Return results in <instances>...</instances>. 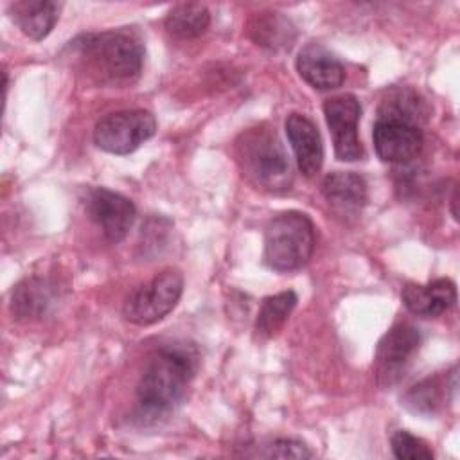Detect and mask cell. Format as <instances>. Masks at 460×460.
<instances>
[{
	"mask_svg": "<svg viewBox=\"0 0 460 460\" xmlns=\"http://www.w3.org/2000/svg\"><path fill=\"white\" fill-rule=\"evenodd\" d=\"M199 354L189 343H167L149 354L137 385L142 413L151 417L172 411L196 376Z\"/></svg>",
	"mask_w": 460,
	"mask_h": 460,
	"instance_id": "obj_1",
	"label": "cell"
},
{
	"mask_svg": "<svg viewBox=\"0 0 460 460\" xmlns=\"http://www.w3.org/2000/svg\"><path fill=\"white\" fill-rule=\"evenodd\" d=\"M235 160L244 178L257 189L286 192L293 183L288 153L270 126H257L243 131L235 140Z\"/></svg>",
	"mask_w": 460,
	"mask_h": 460,
	"instance_id": "obj_2",
	"label": "cell"
},
{
	"mask_svg": "<svg viewBox=\"0 0 460 460\" xmlns=\"http://www.w3.org/2000/svg\"><path fill=\"white\" fill-rule=\"evenodd\" d=\"M314 250V225L309 216L289 210L273 217L264 232V262L275 271L302 268Z\"/></svg>",
	"mask_w": 460,
	"mask_h": 460,
	"instance_id": "obj_3",
	"label": "cell"
},
{
	"mask_svg": "<svg viewBox=\"0 0 460 460\" xmlns=\"http://www.w3.org/2000/svg\"><path fill=\"white\" fill-rule=\"evenodd\" d=\"M77 47L86 63L106 79L131 81L142 70L144 47L128 32L104 31L86 34Z\"/></svg>",
	"mask_w": 460,
	"mask_h": 460,
	"instance_id": "obj_4",
	"label": "cell"
},
{
	"mask_svg": "<svg viewBox=\"0 0 460 460\" xmlns=\"http://www.w3.org/2000/svg\"><path fill=\"white\" fill-rule=\"evenodd\" d=\"M183 293V275L178 270L167 268L147 284L128 295L122 314L137 325H151L169 314Z\"/></svg>",
	"mask_w": 460,
	"mask_h": 460,
	"instance_id": "obj_5",
	"label": "cell"
},
{
	"mask_svg": "<svg viewBox=\"0 0 460 460\" xmlns=\"http://www.w3.org/2000/svg\"><path fill=\"white\" fill-rule=\"evenodd\" d=\"M156 131L153 113L146 110H122L104 115L93 128V142L106 153L129 155Z\"/></svg>",
	"mask_w": 460,
	"mask_h": 460,
	"instance_id": "obj_6",
	"label": "cell"
},
{
	"mask_svg": "<svg viewBox=\"0 0 460 460\" xmlns=\"http://www.w3.org/2000/svg\"><path fill=\"white\" fill-rule=\"evenodd\" d=\"M323 115L332 135L334 155L341 162H356L365 156V149L358 137V120L361 106L356 95H334L323 102Z\"/></svg>",
	"mask_w": 460,
	"mask_h": 460,
	"instance_id": "obj_7",
	"label": "cell"
},
{
	"mask_svg": "<svg viewBox=\"0 0 460 460\" xmlns=\"http://www.w3.org/2000/svg\"><path fill=\"white\" fill-rule=\"evenodd\" d=\"M420 332L411 323L394 325L377 343L376 365L377 379L383 386L394 385L420 347Z\"/></svg>",
	"mask_w": 460,
	"mask_h": 460,
	"instance_id": "obj_8",
	"label": "cell"
},
{
	"mask_svg": "<svg viewBox=\"0 0 460 460\" xmlns=\"http://www.w3.org/2000/svg\"><path fill=\"white\" fill-rule=\"evenodd\" d=\"M86 214L108 241L119 243L133 226L137 210L129 198L104 187H95L86 196Z\"/></svg>",
	"mask_w": 460,
	"mask_h": 460,
	"instance_id": "obj_9",
	"label": "cell"
},
{
	"mask_svg": "<svg viewBox=\"0 0 460 460\" xmlns=\"http://www.w3.org/2000/svg\"><path fill=\"white\" fill-rule=\"evenodd\" d=\"M374 149L383 162L388 164H404L415 158L424 144V137L419 126L395 120V119H379L372 129Z\"/></svg>",
	"mask_w": 460,
	"mask_h": 460,
	"instance_id": "obj_10",
	"label": "cell"
},
{
	"mask_svg": "<svg viewBox=\"0 0 460 460\" xmlns=\"http://www.w3.org/2000/svg\"><path fill=\"white\" fill-rule=\"evenodd\" d=\"M286 135L296 156L300 172L307 178L314 176L323 162V144L314 122L305 115L291 113L286 119Z\"/></svg>",
	"mask_w": 460,
	"mask_h": 460,
	"instance_id": "obj_11",
	"label": "cell"
},
{
	"mask_svg": "<svg viewBox=\"0 0 460 460\" xmlns=\"http://www.w3.org/2000/svg\"><path fill=\"white\" fill-rule=\"evenodd\" d=\"M296 70L300 77L316 90H332L345 81V68L320 43H307L296 56Z\"/></svg>",
	"mask_w": 460,
	"mask_h": 460,
	"instance_id": "obj_12",
	"label": "cell"
},
{
	"mask_svg": "<svg viewBox=\"0 0 460 460\" xmlns=\"http://www.w3.org/2000/svg\"><path fill=\"white\" fill-rule=\"evenodd\" d=\"M406 309L422 318H435L456 302V288L449 279H435L428 284H406L401 291Z\"/></svg>",
	"mask_w": 460,
	"mask_h": 460,
	"instance_id": "obj_13",
	"label": "cell"
},
{
	"mask_svg": "<svg viewBox=\"0 0 460 460\" xmlns=\"http://www.w3.org/2000/svg\"><path fill=\"white\" fill-rule=\"evenodd\" d=\"M322 192L331 208L340 216H358L367 203V181L350 171L327 174Z\"/></svg>",
	"mask_w": 460,
	"mask_h": 460,
	"instance_id": "obj_14",
	"label": "cell"
},
{
	"mask_svg": "<svg viewBox=\"0 0 460 460\" xmlns=\"http://www.w3.org/2000/svg\"><path fill=\"white\" fill-rule=\"evenodd\" d=\"M58 289L52 280L31 277L16 284L11 295V311L18 320L41 318L56 302Z\"/></svg>",
	"mask_w": 460,
	"mask_h": 460,
	"instance_id": "obj_15",
	"label": "cell"
},
{
	"mask_svg": "<svg viewBox=\"0 0 460 460\" xmlns=\"http://www.w3.org/2000/svg\"><path fill=\"white\" fill-rule=\"evenodd\" d=\"M59 4L50 0H23L11 5L13 20L31 40H43L59 18Z\"/></svg>",
	"mask_w": 460,
	"mask_h": 460,
	"instance_id": "obj_16",
	"label": "cell"
},
{
	"mask_svg": "<svg viewBox=\"0 0 460 460\" xmlns=\"http://www.w3.org/2000/svg\"><path fill=\"white\" fill-rule=\"evenodd\" d=\"M165 29L180 40L198 38L210 25V13L203 4H178L165 16Z\"/></svg>",
	"mask_w": 460,
	"mask_h": 460,
	"instance_id": "obj_17",
	"label": "cell"
},
{
	"mask_svg": "<svg viewBox=\"0 0 460 460\" xmlns=\"http://www.w3.org/2000/svg\"><path fill=\"white\" fill-rule=\"evenodd\" d=\"M250 36L257 45L275 50L289 47L295 38V31L289 20L280 13H261L250 22Z\"/></svg>",
	"mask_w": 460,
	"mask_h": 460,
	"instance_id": "obj_18",
	"label": "cell"
},
{
	"mask_svg": "<svg viewBox=\"0 0 460 460\" xmlns=\"http://www.w3.org/2000/svg\"><path fill=\"white\" fill-rule=\"evenodd\" d=\"M296 293L291 289L264 298L255 322L257 334L261 338L275 336L284 327L286 320L296 305Z\"/></svg>",
	"mask_w": 460,
	"mask_h": 460,
	"instance_id": "obj_19",
	"label": "cell"
},
{
	"mask_svg": "<svg viewBox=\"0 0 460 460\" xmlns=\"http://www.w3.org/2000/svg\"><path fill=\"white\" fill-rule=\"evenodd\" d=\"M422 113L420 101L411 90H394L379 108V119H395L410 124H417Z\"/></svg>",
	"mask_w": 460,
	"mask_h": 460,
	"instance_id": "obj_20",
	"label": "cell"
},
{
	"mask_svg": "<svg viewBox=\"0 0 460 460\" xmlns=\"http://www.w3.org/2000/svg\"><path fill=\"white\" fill-rule=\"evenodd\" d=\"M442 386L438 379H424L419 385L411 386L404 395V406L415 413L429 415L438 410L442 404Z\"/></svg>",
	"mask_w": 460,
	"mask_h": 460,
	"instance_id": "obj_21",
	"label": "cell"
},
{
	"mask_svg": "<svg viewBox=\"0 0 460 460\" xmlns=\"http://www.w3.org/2000/svg\"><path fill=\"white\" fill-rule=\"evenodd\" d=\"M390 444H392L394 455L401 460H431L433 458V451L428 447V444L422 438L404 429H397L390 437Z\"/></svg>",
	"mask_w": 460,
	"mask_h": 460,
	"instance_id": "obj_22",
	"label": "cell"
},
{
	"mask_svg": "<svg viewBox=\"0 0 460 460\" xmlns=\"http://www.w3.org/2000/svg\"><path fill=\"white\" fill-rule=\"evenodd\" d=\"M262 453L268 458H311L314 453L300 440L295 438H277Z\"/></svg>",
	"mask_w": 460,
	"mask_h": 460,
	"instance_id": "obj_23",
	"label": "cell"
}]
</instances>
